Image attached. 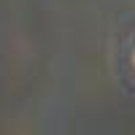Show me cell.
<instances>
[{
    "label": "cell",
    "mask_w": 135,
    "mask_h": 135,
    "mask_svg": "<svg viewBox=\"0 0 135 135\" xmlns=\"http://www.w3.org/2000/svg\"><path fill=\"white\" fill-rule=\"evenodd\" d=\"M132 62H135V57H132Z\"/></svg>",
    "instance_id": "obj_1"
}]
</instances>
